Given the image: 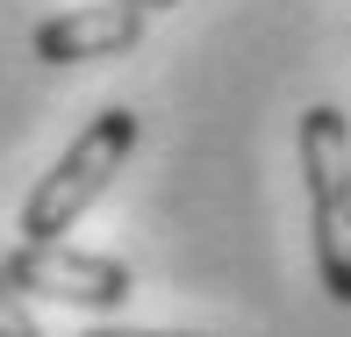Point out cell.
<instances>
[{"label":"cell","mask_w":351,"mask_h":337,"mask_svg":"<svg viewBox=\"0 0 351 337\" xmlns=\"http://www.w3.org/2000/svg\"><path fill=\"white\" fill-rule=\"evenodd\" d=\"M86 337H201V330H115L108 323V330H86Z\"/></svg>","instance_id":"obj_6"},{"label":"cell","mask_w":351,"mask_h":337,"mask_svg":"<svg viewBox=\"0 0 351 337\" xmlns=\"http://www.w3.org/2000/svg\"><path fill=\"white\" fill-rule=\"evenodd\" d=\"M0 337H43L36 330V316H29V301H22V287L0 272Z\"/></svg>","instance_id":"obj_5"},{"label":"cell","mask_w":351,"mask_h":337,"mask_svg":"<svg viewBox=\"0 0 351 337\" xmlns=\"http://www.w3.org/2000/svg\"><path fill=\"white\" fill-rule=\"evenodd\" d=\"M294 143H301V187H308L315 280L337 309H351V122H344V108L315 101L301 115Z\"/></svg>","instance_id":"obj_1"},{"label":"cell","mask_w":351,"mask_h":337,"mask_svg":"<svg viewBox=\"0 0 351 337\" xmlns=\"http://www.w3.org/2000/svg\"><path fill=\"white\" fill-rule=\"evenodd\" d=\"M143 43V8H122V0H93V8H65L51 22H36L29 51L36 65H93V58H122Z\"/></svg>","instance_id":"obj_4"},{"label":"cell","mask_w":351,"mask_h":337,"mask_svg":"<svg viewBox=\"0 0 351 337\" xmlns=\"http://www.w3.org/2000/svg\"><path fill=\"white\" fill-rule=\"evenodd\" d=\"M122 8H143V14H151V8H180V0H122Z\"/></svg>","instance_id":"obj_7"},{"label":"cell","mask_w":351,"mask_h":337,"mask_svg":"<svg viewBox=\"0 0 351 337\" xmlns=\"http://www.w3.org/2000/svg\"><path fill=\"white\" fill-rule=\"evenodd\" d=\"M136 137H143L136 108H101V115H93L86 130L65 143V158H58V165L43 172L36 187H29V201H22V237H29V244H51V237H65L72 222L108 194V180L130 165Z\"/></svg>","instance_id":"obj_2"},{"label":"cell","mask_w":351,"mask_h":337,"mask_svg":"<svg viewBox=\"0 0 351 337\" xmlns=\"http://www.w3.org/2000/svg\"><path fill=\"white\" fill-rule=\"evenodd\" d=\"M22 294H43V301H72V309H122V301L136 294V272L122 259H108V251H72L65 237H51V244H14L8 259H0Z\"/></svg>","instance_id":"obj_3"}]
</instances>
